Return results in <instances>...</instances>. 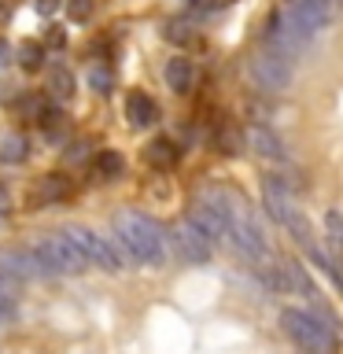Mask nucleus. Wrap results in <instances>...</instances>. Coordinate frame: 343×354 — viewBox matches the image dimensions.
<instances>
[{
    "label": "nucleus",
    "mask_w": 343,
    "mask_h": 354,
    "mask_svg": "<svg viewBox=\"0 0 343 354\" xmlns=\"http://www.w3.org/2000/svg\"><path fill=\"white\" fill-rule=\"evenodd\" d=\"M115 232H118V243L126 248V254L133 262H144V266H159L163 262V229L155 225L148 214H137V210H122L115 218Z\"/></svg>",
    "instance_id": "f257e3e1"
},
{
    "label": "nucleus",
    "mask_w": 343,
    "mask_h": 354,
    "mask_svg": "<svg viewBox=\"0 0 343 354\" xmlns=\"http://www.w3.org/2000/svg\"><path fill=\"white\" fill-rule=\"evenodd\" d=\"M33 262H37V277H59V273H82L85 270V259L82 251L71 243L66 232H55V236H44L33 243Z\"/></svg>",
    "instance_id": "f03ea898"
},
{
    "label": "nucleus",
    "mask_w": 343,
    "mask_h": 354,
    "mask_svg": "<svg viewBox=\"0 0 343 354\" xmlns=\"http://www.w3.org/2000/svg\"><path fill=\"white\" fill-rule=\"evenodd\" d=\"M262 196H266V207H270V214L281 221L288 232H292L299 248L314 243V232H310L303 210L295 207V199H292V192H288V185L281 181V177H266V181H262Z\"/></svg>",
    "instance_id": "7ed1b4c3"
},
{
    "label": "nucleus",
    "mask_w": 343,
    "mask_h": 354,
    "mask_svg": "<svg viewBox=\"0 0 343 354\" xmlns=\"http://www.w3.org/2000/svg\"><path fill=\"white\" fill-rule=\"evenodd\" d=\"M281 328L310 354H332V347H336L328 325H321L314 314H306V310H295V306L281 310Z\"/></svg>",
    "instance_id": "20e7f679"
},
{
    "label": "nucleus",
    "mask_w": 343,
    "mask_h": 354,
    "mask_svg": "<svg viewBox=\"0 0 343 354\" xmlns=\"http://www.w3.org/2000/svg\"><path fill=\"white\" fill-rule=\"evenodd\" d=\"M63 232L71 236V243L82 251V259H85L89 266H100V270H107V273L122 270V254H118V248H115L107 236H100V232L85 229V225H66Z\"/></svg>",
    "instance_id": "39448f33"
},
{
    "label": "nucleus",
    "mask_w": 343,
    "mask_h": 354,
    "mask_svg": "<svg viewBox=\"0 0 343 354\" xmlns=\"http://www.w3.org/2000/svg\"><path fill=\"white\" fill-rule=\"evenodd\" d=\"M306 44H310L306 33L299 30L281 8H273L270 19H266V48L277 52V55H284V59H299V55L306 52Z\"/></svg>",
    "instance_id": "423d86ee"
},
{
    "label": "nucleus",
    "mask_w": 343,
    "mask_h": 354,
    "mask_svg": "<svg viewBox=\"0 0 343 354\" xmlns=\"http://www.w3.org/2000/svg\"><path fill=\"white\" fill-rule=\"evenodd\" d=\"M336 4H340V0H284L281 11L306 33V37H314V33L332 26V19H336Z\"/></svg>",
    "instance_id": "0eeeda50"
},
{
    "label": "nucleus",
    "mask_w": 343,
    "mask_h": 354,
    "mask_svg": "<svg viewBox=\"0 0 343 354\" xmlns=\"http://www.w3.org/2000/svg\"><path fill=\"white\" fill-rule=\"evenodd\" d=\"M248 74L262 93H281V88H288V82H292V59H284V55L266 48L259 55H251Z\"/></svg>",
    "instance_id": "6e6552de"
},
{
    "label": "nucleus",
    "mask_w": 343,
    "mask_h": 354,
    "mask_svg": "<svg viewBox=\"0 0 343 354\" xmlns=\"http://www.w3.org/2000/svg\"><path fill=\"white\" fill-rule=\"evenodd\" d=\"M174 243H177V251H181V259H185V262H192V266H203V262L210 259V254H214V240H210V236L196 225L192 218L177 221V229H174Z\"/></svg>",
    "instance_id": "1a4fd4ad"
},
{
    "label": "nucleus",
    "mask_w": 343,
    "mask_h": 354,
    "mask_svg": "<svg viewBox=\"0 0 343 354\" xmlns=\"http://www.w3.org/2000/svg\"><path fill=\"white\" fill-rule=\"evenodd\" d=\"M243 144L254 151V155H262V159H270V162H292V155H288L284 148V140L277 137L273 129H266V126H248L243 129Z\"/></svg>",
    "instance_id": "9d476101"
},
{
    "label": "nucleus",
    "mask_w": 343,
    "mask_h": 354,
    "mask_svg": "<svg viewBox=\"0 0 343 354\" xmlns=\"http://www.w3.org/2000/svg\"><path fill=\"white\" fill-rule=\"evenodd\" d=\"M126 118H129L133 129H148V126L159 122V104H155L148 93H133L126 100Z\"/></svg>",
    "instance_id": "9b49d317"
},
{
    "label": "nucleus",
    "mask_w": 343,
    "mask_h": 354,
    "mask_svg": "<svg viewBox=\"0 0 343 354\" xmlns=\"http://www.w3.org/2000/svg\"><path fill=\"white\" fill-rule=\"evenodd\" d=\"M144 159H148L155 170H170V166H177V159H181V148H177L170 137H155L148 144V151H144Z\"/></svg>",
    "instance_id": "f8f14e48"
},
{
    "label": "nucleus",
    "mask_w": 343,
    "mask_h": 354,
    "mask_svg": "<svg viewBox=\"0 0 343 354\" xmlns=\"http://www.w3.org/2000/svg\"><path fill=\"white\" fill-rule=\"evenodd\" d=\"M166 85H170L174 93H192L196 63L192 59H170V63H166Z\"/></svg>",
    "instance_id": "ddd939ff"
},
{
    "label": "nucleus",
    "mask_w": 343,
    "mask_h": 354,
    "mask_svg": "<svg viewBox=\"0 0 343 354\" xmlns=\"http://www.w3.org/2000/svg\"><path fill=\"white\" fill-rule=\"evenodd\" d=\"M71 196V181L63 174H44L41 177V188H37V199L41 203H59V199Z\"/></svg>",
    "instance_id": "4468645a"
},
{
    "label": "nucleus",
    "mask_w": 343,
    "mask_h": 354,
    "mask_svg": "<svg viewBox=\"0 0 343 354\" xmlns=\"http://www.w3.org/2000/svg\"><path fill=\"white\" fill-rule=\"evenodd\" d=\"M30 155V140L22 133H0V162H22Z\"/></svg>",
    "instance_id": "2eb2a0df"
},
{
    "label": "nucleus",
    "mask_w": 343,
    "mask_h": 354,
    "mask_svg": "<svg viewBox=\"0 0 343 354\" xmlns=\"http://www.w3.org/2000/svg\"><path fill=\"white\" fill-rule=\"evenodd\" d=\"M19 66L22 71H41L44 66V44H37V41H26L19 48Z\"/></svg>",
    "instance_id": "dca6fc26"
},
{
    "label": "nucleus",
    "mask_w": 343,
    "mask_h": 354,
    "mask_svg": "<svg viewBox=\"0 0 343 354\" xmlns=\"http://www.w3.org/2000/svg\"><path fill=\"white\" fill-rule=\"evenodd\" d=\"M48 88H52L59 100H71V96H74V74L66 71V66H55L52 77H48Z\"/></svg>",
    "instance_id": "f3484780"
},
{
    "label": "nucleus",
    "mask_w": 343,
    "mask_h": 354,
    "mask_svg": "<svg viewBox=\"0 0 343 354\" xmlns=\"http://www.w3.org/2000/svg\"><path fill=\"white\" fill-rule=\"evenodd\" d=\"M93 166H96V174L104 177V181H111V177H118V174H122V166H126V162H122V155H118V151H100Z\"/></svg>",
    "instance_id": "a211bd4d"
},
{
    "label": "nucleus",
    "mask_w": 343,
    "mask_h": 354,
    "mask_svg": "<svg viewBox=\"0 0 343 354\" xmlns=\"http://www.w3.org/2000/svg\"><path fill=\"white\" fill-rule=\"evenodd\" d=\"M89 88L100 96H107L111 88H115V74H111L107 66H89Z\"/></svg>",
    "instance_id": "6ab92c4d"
},
{
    "label": "nucleus",
    "mask_w": 343,
    "mask_h": 354,
    "mask_svg": "<svg viewBox=\"0 0 343 354\" xmlns=\"http://www.w3.org/2000/svg\"><path fill=\"white\" fill-rule=\"evenodd\" d=\"M325 229H328L332 251L343 254V214H340V210H328V214H325Z\"/></svg>",
    "instance_id": "aec40b11"
},
{
    "label": "nucleus",
    "mask_w": 343,
    "mask_h": 354,
    "mask_svg": "<svg viewBox=\"0 0 343 354\" xmlns=\"http://www.w3.org/2000/svg\"><path fill=\"white\" fill-rule=\"evenodd\" d=\"M214 144H218V148L225 151V155H237V151L243 148V137H240L237 129H229V126H225V129H218V133H214Z\"/></svg>",
    "instance_id": "412c9836"
},
{
    "label": "nucleus",
    "mask_w": 343,
    "mask_h": 354,
    "mask_svg": "<svg viewBox=\"0 0 343 354\" xmlns=\"http://www.w3.org/2000/svg\"><path fill=\"white\" fill-rule=\"evenodd\" d=\"M166 41H174V44H192V41H196V30L188 26V22H170V26H166Z\"/></svg>",
    "instance_id": "4be33fe9"
},
{
    "label": "nucleus",
    "mask_w": 343,
    "mask_h": 354,
    "mask_svg": "<svg viewBox=\"0 0 343 354\" xmlns=\"http://www.w3.org/2000/svg\"><path fill=\"white\" fill-rule=\"evenodd\" d=\"M48 100H41V96H30L26 100V118L30 122H37V126H41V122H44V115H48Z\"/></svg>",
    "instance_id": "5701e85b"
},
{
    "label": "nucleus",
    "mask_w": 343,
    "mask_h": 354,
    "mask_svg": "<svg viewBox=\"0 0 343 354\" xmlns=\"http://www.w3.org/2000/svg\"><path fill=\"white\" fill-rule=\"evenodd\" d=\"M66 11H71L74 22H89V15H93V0H71Z\"/></svg>",
    "instance_id": "b1692460"
},
{
    "label": "nucleus",
    "mask_w": 343,
    "mask_h": 354,
    "mask_svg": "<svg viewBox=\"0 0 343 354\" xmlns=\"http://www.w3.org/2000/svg\"><path fill=\"white\" fill-rule=\"evenodd\" d=\"M44 44H48V48H63V44H66V33H63L59 26H52L48 33H44Z\"/></svg>",
    "instance_id": "393cba45"
},
{
    "label": "nucleus",
    "mask_w": 343,
    "mask_h": 354,
    "mask_svg": "<svg viewBox=\"0 0 343 354\" xmlns=\"http://www.w3.org/2000/svg\"><path fill=\"white\" fill-rule=\"evenodd\" d=\"M59 4H63V0H33V8H37L41 15H52V11L59 8Z\"/></svg>",
    "instance_id": "a878e982"
},
{
    "label": "nucleus",
    "mask_w": 343,
    "mask_h": 354,
    "mask_svg": "<svg viewBox=\"0 0 343 354\" xmlns=\"http://www.w3.org/2000/svg\"><path fill=\"white\" fill-rule=\"evenodd\" d=\"M8 63H11V44H8V41H0V71H4Z\"/></svg>",
    "instance_id": "bb28decb"
},
{
    "label": "nucleus",
    "mask_w": 343,
    "mask_h": 354,
    "mask_svg": "<svg viewBox=\"0 0 343 354\" xmlns=\"http://www.w3.org/2000/svg\"><path fill=\"white\" fill-rule=\"evenodd\" d=\"M8 210H11V196L4 192V188H0V218H4V214H8Z\"/></svg>",
    "instance_id": "cd10ccee"
},
{
    "label": "nucleus",
    "mask_w": 343,
    "mask_h": 354,
    "mask_svg": "<svg viewBox=\"0 0 343 354\" xmlns=\"http://www.w3.org/2000/svg\"><path fill=\"white\" fill-rule=\"evenodd\" d=\"M232 0H210V8H229Z\"/></svg>",
    "instance_id": "c85d7f7f"
},
{
    "label": "nucleus",
    "mask_w": 343,
    "mask_h": 354,
    "mask_svg": "<svg viewBox=\"0 0 343 354\" xmlns=\"http://www.w3.org/2000/svg\"><path fill=\"white\" fill-rule=\"evenodd\" d=\"M303 354H310V351H303Z\"/></svg>",
    "instance_id": "c756f323"
}]
</instances>
